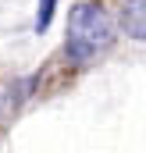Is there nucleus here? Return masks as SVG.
<instances>
[{"instance_id":"nucleus-1","label":"nucleus","mask_w":146,"mask_h":153,"mask_svg":"<svg viewBox=\"0 0 146 153\" xmlns=\"http://www.w3.org/2000/svg\"><path fill=\"white\" fill-rule=\"evenodd\" d=\"M114 43V18L104 4L96 0H78L68 11V29H64V57L72 64H93L104 50Z\"/></svg>"},{"instance_id":"nucleus-2","label":"nucleus","mask_w":146,"mask_h":153,"mask_svg":"<svg viewBox=\"0 0 146 153\" xmlns=\"http://www.w3.org/2000/svg\"><path fill=\"white\" fill-rule=\"evenodd\" d=\"M118 25L125 36L146 39V0H125L118 11Z\"/></svg>"},{"instance_id":"nucleus-3","label":"nucleus","mask_w":146,"mask_h":153,"mask_svg":"<svg viewBox=\"0 0 146 153\" xmlns=\"http://www.w3.org/2000/svg\"><path fill=\"white\" fill-rule=\"evenodd\" d=\"M54 11H57V0H39L36 4V32H46V29H50Z\"/></svg>"}]
</instances>
